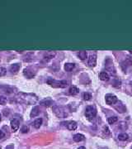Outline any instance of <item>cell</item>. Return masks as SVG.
<instances>
[{
  "instance_id": "6da1fadb",
  "label": "cell",
  "mask_w": 132,
  "mask_h": 149,
  "mask_svg": "<svg viewBox=\"0 0 132 149\" xmlns=\"http://www.w3.org/2000/svg\"><path fill=\"white\" fill-rule=\"evenodd\" d=\"M16 100L20 103H24L26 104H35L37 101V97L32 94L19 93L17 94Z\"/></svg>"
},
{
  "instance_id": "7a4b0ae2",
  "label": "cell",
  "mask_w": 132,
  "mask_h": 149,
  "mask_svg": "<svg viewBox=\"0 0 132 149\" xmlns=\"http://www.w3.org/2000/svg\"><path fill=\"white\" fill-rule=\"evenodd\" d=\"M47 84L55 88H65L68 85V82L66 80H55L53 79H48Z\"/></svg>"
},
{
  "instance_id": "3957f363",
  "label": "cell",
  "mask_w": 132,
  "mask_h": 149,
  "mask_svg": "<svg viewBox=\"0 0 132 149\" xmlns=\"http://www.w3.org/2000/svg\"><path fill=\"white\" fill-rule=\"evenodd\" d=\"M96 115H97V109L94 106L92 105H89L85 109V116L88 119H92L96 117Z\"/></svg>"
},
{
  "instance_id": "277c9868",
  "label": "cell",
  "mask_w": 132,
  "mask_h": 149,
  "mask_svg": "<svg viewBox=\"0 0 132 149\" xmlns=\"http://www.w3.org/2000/svg\"><path fill=\"white\" fill-rule=\"evenodd\" d=\"M53 111L58 118H66L68 116L67 112L61 106H55L53 108Z\"/></svg>"
},
{
  "instance_id": "5b68a950",
  "label": "cell",
  "mask_w": 132,
  "mask_h": 149,
  "mask_svg": "<svg viewBox=\"0 0 132 149\" xmlns=\"http://www.w3.org/2000/svg\"><path fill=\"white\" fill-rule=\"evenodd\" d=\"M23 74L25 76L26 78H33L36 76V71L33 70L32 67H27L23 70Z\"/></svg>"
},
{
  "instance_id": "8992f818",
  "label": "cell",
  "mask_w": 132,
  "mask_h": 149,
  "mask_svg": "<svg viewBox=\"0 0 132 149\" xmlns=\"http://www.w3.org/2000/svg\"><path fill=\"white\" fill-rule=\"evenodd\" d=\"M118 101L117 97L116 96V95L114 94H107L106 95V103L107 104H110V105H112V104H116V102Z\"/></svg>"
},
{
  "instance_id": "52a82bcc",
  "label": "cell",
  "mask_w": 132,
  "mask_h": 149,
  "mask_svg": "<svg viewBox=\"0 0 132 149\" xmlns=\"http://www.w3.org/2000/svg\"><path fill=\"white\" fill-rule=\"evenodd\" d=\"M88 63L89 65V66H91V67L96 66V64H97V56H96V55H90L89 56Z\"/></svg>"
},
{
  "instance_id": "ba28073f",
  "label": "cell",
  "mask_w": 132,
  "mask_h": 149,
  "mask_svg": "<svg viewBox=\"0 0 132 149\" xmlns=\"http://www.w3.org/2000/svg\"><path fill=\"white\" fill-rule=\"evenodd\" d=\"M19 126H20V123H19V121L17 120V119L13 118V120L11 121V128H12V130H13V132H16V131L18 130Z\"/></svg>"
},
{
  "instance_id": "9c48e42d",
  "label": "cell",
  "mask_w": 132,
  "mask_h": 149,
  "mask_svg": "<svg viewBox=\"0 0 132 149\" xmlns=\"http://www.w3.org/2000/svg\"><path fill=\"white\" fill-rule=\"evenodd\" d=\"M53 100H49V99H46V100H41L40 102V104L41 105H42L44 107H50L51 104H53Z\"/></svg>"
},
{
  "instance_id": "30bf717a",
  "label": "cell",
  "mask_w": 132,
  "mask_h": 149,
  "mask_svg": "<svg viewBox=\"0 0 132 149\" xmlns=\"http://www.w3.org/2000/svg\"><path fill=\"white\" fill-rule=\"evenodd\" d=\"M20 70V65L19 64H13L10 66V72L13 74L17 73V71Z\"/></svg>"
},
{
  "instance_id": "8fae6325",
  "label": "cell",
  "mask_w": 132,
  "mask_h": 149,
  "mask_svg": "<svg viewBox=\"0 0 132 149\" xmlns=\"http://www.w3.org/2000/svg\"><path fill=\"white\" fill-rule=\"evenodd\" d=\"M39 114H40V109H39V107L37 106L32 109L30 116H31V118H35V117H37Z\"/></svg>"
},
{
  "instance_id": "7c38bea8",
  "label": "cell",
  "mask_w": 132,
  "mask_h": 149,
  "mask_svg": "<svg viewBox=\"0 0 132 149\" xmlns=\"http://www.w3.org/2000/svg\"><path fill=\"white\" fill-rule=\"evenodd\" d=\"M41 124H42V118H37L36 120L32 123V126L35 128V129H39Z\"/></svg>"
},
{
  "instance_id": "4fadbf2b",
  "label": "cell",
  "mask_w": 132,
  "mask_h": 149,
  "mask_svg": "<svg viewBox=\"0 0 132 149\" xmlns=\"http://www.w3.org/2000/svg\"><path fill=\"white\" fill-rule=\"evenodd\" d=\"M79 89L74 85L71 86V87L70 88V89H69V94H71V95H75L77 94H79Z\"/></svg>"
},
{
  "instance_id": "5bb4252c",
  "label": "cell",
  "mask_w": 132,
  "mask_h": 149,
  "mask_svg": "<svg viewBox=\"0 0 132 149\" xmlns=\"http://www.w3.org/2000/svg\"><path fill=\"white\" fill-rule=\"evenodd\" d=\"M67 128L70 130H71V131L75 130L77 129V123H76V122H74V121L69 122L68 124H67Z\"/></svg>"
},
{
  "instance_id": "9a60e30c",
  "label": "cell",
  "mask_w": 132,
  "mask_h": 149,
  "mask_svg": "<svg viewBox=\"0 0 132 149\" xmlns=\"http://www.w3.org/2000/svg\"><path fill=\"white\" fill-rule=\"evenodd\" d=\"M74 67H75V64L74 63H66L64 65V70L68 71V72H70V71L73 70Z\"/></svg>"
},
{
  "instance_id": "2e32d148",
  "label": "cell",
  "mask_w": 132,
  "mask_h": 149,
  "mask_svg": "<svg viewBox=\"0 0 132 149\" xmlns=\"http://www.w3.org/2000/svg\"><path fill=\"white\" fill-rule=\"evenodd\" d=\"M99 78L102 80H104V81H107V80H109L110 76L107 72H101L99 74Z\"/></svg>"
},
{
  "instance_id": "e0dca14e",
  "label": "cell",
  "mask_w": 132,
  "mask_h": 149,
  "mask_svg": "<svg viewBox=\"0 0 132 149\" xmlns=\"http://www.w3.org/2000/svg\"><path fill=\"white\" fill-rule=\"evenodd\" d=\"M84 138H85V137L83 136V134H81V133L75 134V135L74 136V140L75 142H77L83 141V140H84Z\"/></svg>"
},
{
  "instance_id": "ac0fdd59",
  "label": "cell",
  "mask_w": 132,
  "mask_h": 149,
  "mask_svg": "<svg viewBox=\"0 0 132 149\" xmlns=\"http://www.w3.org/2000/svg\"><path fill=\"white\" fill-rule=\"evenodd\" d=\"M129 138V136L127 133H121L118 135V139L121 141H126Z\"/></svg>"
},
{
  "instance_id": "d6986e66",
  "label": "cell",
  "mask_w": 132,
  "mask_h": 149,
  "mask_svg": "<svg viewBox=\"0 0 132 149\" xmlns=\"http://www.w3.org/2000/svg\"><path fill=\"white\" fill-rule=\"evenodd\" d=\"M78 56H79V57L81 60H82V61H83V60H85L87 58V56H88V54H87V52H84V51H81V52H79Z\"/></svg>"
},
{
  "instance_id": "ffe728a7",
  "label": "cell",
  "mask_w": 132,
  "mask_h": 149,
  "mask_svg": "<svg viewBox=\"0 0 132 149\" xmlns=\"http://www.w3.org/2000/svg\"><path fill=\"white\" fill-rule=\"evenodd\" d=\"M55 56V52H48L46 56H45V60H46V61H49V60H50L51 58H53Z\"/></svg>"
},
{
  "instance_id": "44dd1931",
  "label": "cell",
  "mask_w": 132,
  "mask_h": 149,
  "mask_svg": "<svg viewBox=\"0 0 132 149\" xmlns=\"http://www.w3.org/2000/svg\"><path fill=\"white\" fill-rule=\"evenodd\" d=\"M117 120H118L117 117L114 116V117H110V118H108V119H107V122H108L109 124H113V123H115Z\"/></svg>"
},
{
  "instance_id": "7402d4cb",
  "label": "cell",
  "mask_w": 132,
  "mask_h": 149,
  "mask_svg": "<svg viewBox=\"0 0 132 149\" xmlns=\"http://www.w3.org/2000/svg\"><path fill=\"white\" fill-rule=\"evenodd\" d=\"M83 98L84 100H90L92 99V94L90 93H88V92H85L83 94Z\"/></svg>"
},
{
  "instance_id": "603a6c76",
  "label": "cell",
  "mask_w": 132,
  "mask_h": 149,
  "mask_svg": "<svg viewBox=\"0 0 132 149\" xmlns=\"http://www.w3.org/2000/svg\"><path fill=\"white\" fill-rule=\"evenodd\" d=\"M7 103V98L3 95H0V104L1 105H4Z\"/></svg>"
},
{
  "instance_id": "cb8c5ba5",
  "label": "cell",
  "mask_w": 132,
  "mask_h": 149,
  "mask_svg": "<svg viewBox=\"0 0 132 149\" xmlns=\"http://www.w3.org/2000/svg\"><path fill=\"white\" fill-rule=\"evenodd\" d=\"M7 74V70L4 67H0V76H4Z\"/></svg>"
},
{
  "instance_id": "d4e9b609",
  "label": "cell",
  "mask_w": 132,
  "mask_h": 149,
  "mask_svg": "<svg viewBox=\"0 0 132 149\" xmlns=\"http://www.w3.org/2000/svg\"><path fill=\"white\" fill-rule=\"evenodd\" d=\"M28 132V128L26 126H23L22 129V133H26Z\"/></svg>"
},
{
  "instance_id": "484cf974",
  "label": "cell",
  "mask_w": 132,
  "mask_h": 149,
  "mask_svg": "<svg viewBox=\"0 0 132 149\" xmlns=\"http://www.w3.org/2000/svg\"><path fill=\"white\" fill-rule=\"evenodd\" d=\"M4 137H5V134H4V133L3 132V131H1V130H0V139L4 138Z\"/></svg>"
},
{
  "instance_id": "4316f807",
  "label": "cell",
  "mask_w": 132,
  "mask_h": 149,
  "mask_svg": "<svg viewBox=\"0 0 132 149\" xmlns=\"http://www.w3.org/2000/svg\"><path fill=\"white\" fill-rule=\"evenodd\" d=\"M104 133H110V132H109L108 129H107V127L104 128Z\"/></svg>"
},
{
  "instance_id": "83f0119b",
  "label": "cell",
  "mask_w": 132,
  "mask_h": 149,
  "mask_svg": "<svg viewBox=\"0 0 132 149\" xmlns=\"http://www.w3.org/2000/svg\"><path fill=\"white\" fill-rule=\"evenodd\" d=\"M78 149H86V148H85V147H79Z\"/></svg>"
},
{
  "instance_id": "f1b7e54d",
  "label": "cell",
  "mask_w": 132,
  "mask_h": 149,
  "mask_svg": "<svg viewBox=\"0 0 132 149\" xmlns=\"http://www.w3.org/2000/svg\"><path fill=\"white\" fill-rule=\"evenodd\" d=\"M1 118H1V114H0V121H1Z\"/></svg>"
},
{
  "instance_id": "f546056e",
  "label": "cell",
  "mask_w": 132,
  "mask_h": 149,
  "mask_svg": "<svg viewBox=\"0 0 132 149\" xmlns=\"http://www.w3.org/2000/svg\"><path fill=\"white\" fill-rule=\"evenodd\" d=\"M0 149H2V148H1V147H0Z\"/></svg>"
},
{
  "instance_id": "4dcf8cb0",
  "label": "cell",
  "mask_w": 132,
  "mask_h": 149,
  "mask_svg": "<svg viewBox=\"0 0 132 149\" xmlns=\"http://www.w3.org/2000/svg\"><path fill=\"white\" fill-rule=\"evenodd\" d=\"M131 84H132V83H131Z\"/></svg>"
}]
</instances>
